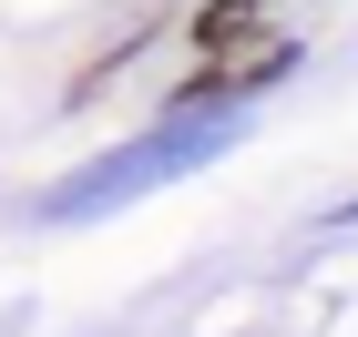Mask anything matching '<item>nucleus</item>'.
Returning a JSON list of instances; mask_svg holds the SVG:
<instances>
[{
	"instance_id": "obj_1",
	"label": "nucleus",
	"mask_w": 358,
	"mask_h": 337,
	"mask_svg": "<svg viewBox=\"0 0 358 337\" xmlns=\"http://www.w3.org/2000/svg\"><path fill=\"white\" fill-rule=\"evenodd\" d=\"M236 10H256V21H266V10H276V0H236Z\"/></svg>"
}]
</instances>
